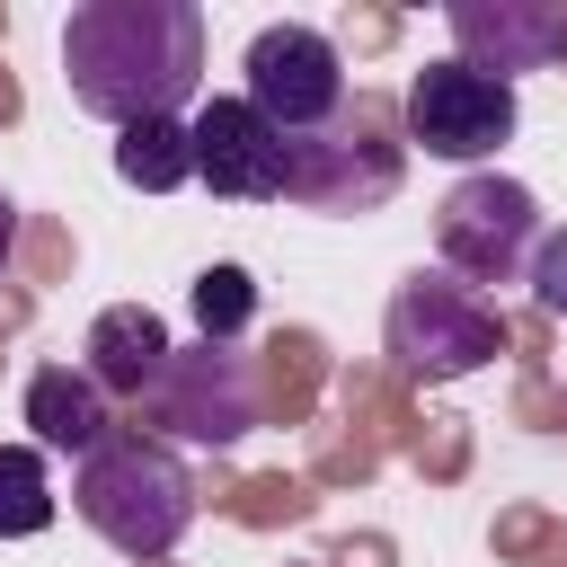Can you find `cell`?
<instances>
[{
    "label": "cell",
    "instance_id": "obj_1",
    "mask_svg": "<svg viewBox=\"0 0 567 567\" xmlns=\"http://www.w3.org/2000/svg\"><path fill=\"white\" fill-rule=\"evenodd\" d=\"M71 106L97 124H186L204 89V9L195 0H80L62 18Z\"/></svg>",
    "mask_w": 567,
    "mask_h": 567
},
{
    "label": "cell",
    "instance_id": "obj_2",
    "mask_svg": "<svg viewBox=\"0 0 567 567\" xmlns=\"http://www.w3.org/2000/svg\"><path fill=\"white\" fill-rule=\"evenodd\" d=\"M71 505H80V523H89L106 549H124V558H168V549L186 540V523H195V470H186L159 434L115 425L97 452H80Z\"/></svg>",
    "mask_w": 567,
    "mask_h": 567
},
{
    "label": "cell",
    "instance_id": "obj_3",
    "mask_svg": "<svg viewBox=\"0 0 567 567\" xmlns=\"http://www.w3.org/2000/svg\"><path fill=\"white\" fill-rule=\"evenodd\" d=\"M284 195H301L310 213H372L399 195V142H390V106L354 97L328 133L284 142Z\"/></svg>",
    "mask_w": 567,
    "mask_h": 567
},
{
    "label": "cell",
    "instance_id": "obj_4",
    "mask_svg": "<svg viewBox=\"0 0 567 567\" xmlns=\"http://www.w3.org/2000/svg\"><path fill=\"white\" fill-rule=\"evenodd\" d=\"M239 71H248L239 97H248L284 142H310V133H328V124L346 115V53H337V35H319V27H292V18L257 27Z\"/></svg>",
    "mask_w": 567,
    "mask_h": 567
},
{
    "label": "cell",
    "instance_id": "obj_5",
    "mask_svg": "<svg viewBox=\"0 0 567 567\" xmlns=\"http://www.w3.org/2000/svg\"><path fill=\"white\" fill-rule=\"evenodd\" d=\"M399 124H408V142H416L425 159H452V168H470V159H487V151H505V142H514L523 106H514V80H496V71H470L461 53H443V62H425V71L408 80V97H399Z\"/></svg>",
    "mask_w": 567,
    "mask_h": 567
},
{
    "label": "cell",
    "instance_id": "obj_6",
    "mask_svg": "<svg viewBox=\"0 0 567 567\" xmlns=\"http://www.w3.org/2000/svg\"><path fill=\"white\" fill-rule=\"evenodd\" d=\"M505 346V310H487L470 284H452L443 266H416L390 292V354L425 381H461Z\"/></svg>",
    "mask_w": 567,
    "mask_h": 567
},
{
    "label": "cell",
    "instance_id": "obj_7",
    "mask_svg": "<svg viewBox=\"0 0 567 567\" xmlns=\"http://www.w3.org/2000/svg\"><path fill=\"white\" fill-rule=\"evenodd\" d=\"M434 248H443V275L452 284H514L540 248V204L532 186L514 177H461L443 204H434Z\"/></svg>",
    "mask_w": 567,
    "mask_h": 567
},
{
    "label": "cell",
    "instance_id": "obj_8",
    "mask_svg": "<svg viewBox=\"0 0 567 567\" xmlns=\"http://www.w3.org/2000/svg\"><path fill=\"white\" fill-rule=\"evenodd\" d=\"M151 416L168 425V434H186V443H239L248 425H257V372H248V354H230V346H195V354H177L168 346V372H159V390H151Z\"/></svg>",
    "mask_w": 567,
    "mask_h": 567
},
{
    "label": "cell",
    "instance_id": "obj_9",
    "mask_svg": "<svg viewBox=\"0 0 567 567\" xmlns=\"http://www.w3.org/2000/svg\"><path fill=\"white\" fill-rule=\"evenodd\" d=\"M186 142H195V177L230 204H266L284 195V133L248 106V97H204L186 115Z\"/></svg>",
    "mask_w": 567,
    "mask_h": 567
},
{
    "label": "cell",
    "instance_id": "obj_10",
    "mask_svg": "<svg viewBox=\"0 0 567 567\" xmlns=\"http://www.w3.org/2000/svg\"><path fill=\"white\" fill-rule=\"evenodd\" d=\"M443 27L461 44V62L496 71V80L540 71L549 53H567V9H540V0H452Z\"/></svg>",
    "mask_w": 567,
    "mask_h": 567
},
{
    "label": "cell",
    "instance_id": "obj_11",
    "mask_svg": "<svg viewBox=\"0 0 567 567\" xmlns=\"http://www.w3.org/2000/svg\"><path fill=\"white\" fill-rule=\"evenodd\" d=\"M106 399H151L159 390V372H168V328H159V310L151 301H115V310H97V328H89V363H80Z\"/></svg>",
    "mask_w": 567,
    "mask_h": 567
},
{
    "label": "cell",
    "instance_id": "obj_12",
    "mask_svg": "<svg viewBox=\"0 0 567 567\" xmlns=\"http://www.w3.org/2000/svg\"><path fill=\"white\" fill-rule=\"evenodd\" d=\"M27 425H35V452H71V461L115 434L106 390H97L89 372H71V363H44V372L27 381Z\"/></svg>",
    "mask_w": 567,
    "mask_h": 567
},
{
    "label": "cell",
    "instance_id": "obj_13",
    "mask_svg": "<svg viewBox=\"0 0 567 567\" xmlns=\"http://www.w3.org/2000/svg\"><path fill=\"white\" fill-rule=\"evenodd\" d=\"M115 177L142 186V195L186 186V177H195V142H186V124H177V115H168V124H124V142H115Z\"/></svg>",
    "mask_w": 567,
    "mask_h": 567
},
{
    "label": "cell",
    "instance_id": "obj_14",
    "mask_svg": "<svg viewBox=\"0 0 567 567\" xmlns=\"http://www.w3.org/2000/svg\"><path fill=\"white\" fill-rule=\"evenodd\" d=\"M53 523V478L35 443H0V540H35Z\"/></svg>",
    "mask_w": 567,
    "mask_h": 567
},
{
    "label": "cell",
    "instance_id": "obj_15",
    "mask_svg": "<svg viewBox=\"0 0 567 567\" xmlns=\"http://www.w3.org/2000/svg\"><path fill=\"white\" fill-rule=\"evenodd\" d=\"M248 310H257L248 266H204V275H195V328H204V346H230V337L248 328Z\"/></svg>",
    "mask_w": 567,
    "mask_h": 567
},
{
    "label": "cell",
    "instance_id": "obj_16",
    "mask_svg": "<svg viewBox=\"0 0 567 567\" xmlns=\"http://www.w3.org/2000/svg\"><path fill=\"white\" fill-rule=\"evenodd\" d=\"M532 301L549 310V319H567V230H540V248H532Z\"/></svg>",
    "mask_w": 567,
    "mask_h": 567
},
{
    "label": "cell",
    "instance_id": "obj_17",
    "mask_svg": "<svg viewBox=\"0 0 567 567\" xmlns=\"http://www.w3.org/2000/svg\"><path fill=\"white\" fill-rule=\"evenodd\" d=\"M248 523H266V514H310V496L301 487H284V478H266V487H248V505H239Z\"/></svg>",
    "mask_w": 567,
    "mask_h": 567
},
{
    "label": "cell",
    "instance_id": "obj_18",
    "mask_svg": "<svg viewBox=\"0 0 567 567\" xmlns=\"http://www.w3.org/2000/svg\"><path fill=\"white\" fill-rule=\"evenodd\" d=\"M381 558H390V540H346L337 549V567H381Z\"/></svg>",
    "mask_w": 567,
    "mask_h": 567
},
{
    "label": "cell",
    "instance_id": "obj_19",
    "mask_svg": "<svg viewBox=\"0 0 567 567\" xmlns=\"http://www.w3.org/2000/svg\"><path fill=\"white\" fill-rule=\"evenodd\" d=\"M9 248H18V204H9V186H0V266H9Z\"/></svg>",
    "mask_w": 567,
    "mask_h": 567
},
{
    "label": "cell",
    "instance_id": "obj_20",
    "mask_svg": "<svg viewBox=\"0 0 567 567\" xmlns=\"http://www.w3.org/2000/svg\"><path fill=\"white\" fill-rule=\"evenodd\" d=\"M9 115H18V89H9V80H0V124H9Z\"/></svg>",
    "mask_w": 567,
    "mask_h": 567
}]
</instances>
